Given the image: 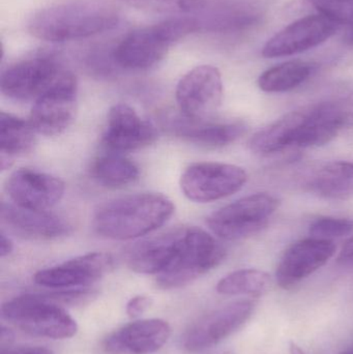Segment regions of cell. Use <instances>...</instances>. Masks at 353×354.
<instances>
[{
  "label": "cell",
  "instance_id": "cell-35",
  "mask_svg": "<svg viewBox=\"0 0 353 354\" xmlns=\"http://www.w3.org/2000/svg\"><path fill=\"white\" fill-rule=\"evenodd\" d=\"M12 340H14V335H12V330L2 326L1 335H0V345H1V351L10 348Z\"/></svg>",
  "mask_w": 353,
  "mask_h": 354
},
{
  "label": "cell",
  "instance_id": "cell-32",
  "mask_svg": "<svg viewBox=\"0 0 353 354\" xmlns=\"http://www.w3.org/2000/svg\"><path fill=\"white\" fill-rule=\"evenodd\" d=\"M1 354H54L51 349L43 346H23L17 348H6Z\"/></svg>",
  "mask_w": 353,
  "mask_h": 354
},
{
  "label": "cell",
  "instance_id": "cell-10",
  "mask_svg": "<svg viewBox=\"0 0 353 354\" xmlns=\"http://www.w3.org/2000/svg\"><path fill=\"white\" fill-rule=\"evenodd\" d=\"M77 97L76 77L66 71L51 88L35 100L29 118L35 132L45 136L64 133L76 118Z\"/></svg>",
  "mask_w": 353,
  "mask_h": 354
},
{
  "label": "cell",
  "instance_id": "cell-11",
  "mask_svg": "<svg viewBox=\"0 0 353 354\" xmlns=\"http://www.w3.org/2000/svg\"><path fill=\"white\" fill-rule=\"evenodd\" d=\"M254 307L253 301H238L209 312L182 335V348L197 353L220 344L248 322Z\"/></svg>",
  "mask_w": 353,
  "mask_h": 354
},
{
  "label": "cell",
  "instance_id": "cell-14",
  "mask_svg": "<svg viewBox=\"0 0 353 354\" xmlns=\"http://www.w3.org/2000/svg\"><path fill=\"white\" fill-rule=\"evenodd\" d=\"M336 250L333 241L313 237L292 243L278 263L276 270L278 285L283 289L294 288L325 266L335 255Z\"/></svg>",
  "mask_w": 353,
  "mask_h": 354
},
{
  "label": "cell",
  "instance_id": "cell-2",
  "mask_svg": "<svg viewBox=\"0 0 353 354\" xmlns=\"http://www.w3.org/2000/svg\"><path fill=\"white\" fill-rule=\"evenodd\" d=\"M117 23V14L108 6L95 2H70L35 12L28 22V30L41 41L64 43L111 30Z\"/></svg>",
  "mask_w": 353,
  "mask_h": 354
},
{
  "label": "cell",
  "instance_id": "cell-29",
  "mask_svg": "<svg viewBox=\"0 0 353 354\" xmlns=\"http://www.w3.org/2000/svg\"><path fill=\"white\" fill-rule=\"evenodd\" d=\"M309 232L313 239L325 241L341 239L353 232V221L346 218L321 216L310 225Z\"/></svg>",
  "mask_w": 353,
  "mask_h": 354
},
{
  "label": "cell",
  "instance_id": "cell-16",
  "mask_svg": "<svg viewBox=\"0 0 353 354\" xmlns=\"http://www.w3.org/2000/svg\"><path fill=\"white\" fill-rule=\"evenodd\" d=\"M64 189L66 185L58 177L28 168L12 172L6 183L15 205L32 210H49L64 197Z\"/></svg>",
  "mask_w": 353,
  "mask_h": 354
},
{
  "label": "cell",
  "instance_id": "cell-20",
  "mask_svg": "<svg viewBox=\"0 0 353 354\" xmlns=\"http://www.w3.org/2000/svg\"><path fill=\"white\" fill-rule=\"evenodd\" d=\"M1 218L6 226L25 239L49 241L72 232V225L48 210H32L15 204H1Z\"/></svg>",
  "mask_w": 353,
  "mask_h": 354
},
{
  "label": "cell",
  "instance_id": "cell-28",
  "mask_svg": "<svg viewBox=\"0 0 353 354\" xmlns=\"http://www.w3.org/2000/svg\"><path fill=\"white\" fill-rule=\"evenodd\" d=\"M313 6L316 8L319 14L337 23L338 25H345L346 43L353 46V0H309Z\"/></svg>",
  "mask_w": 353,
  "mask_h": 354
},
{
  "label": "cell",
  "instance_id": "cell-9",
  "mask_svg": "<svg viewBox=\"0 0 353 354\" xmlns=\"http://www.w3.org/2000/svg\"><path fill=\"white\" fill-rule=\"evenodd\" d=\"M223 80L217 68L199 66L187 73L176 87L175 97L184 118L195 122L209 120L221 106Z\"/></svg>",
  "mask_w": 353,
  "mask_h": 354
},
{
  "label": "cell",
  "instance_id": "cell-27",
  "mask_svg": "<svg viewBox=\"0 0 353 354\" xmlns=\"http://www.w3.org/2000/svg\"><path fill=\"white\" fill-rule=\"evenodd\" d=\"M271 277L255 268L236 270L222 278L216 290L222 295H250L260 297L269 290Z\"/></svg>",
  "mask_w": 353,
  "mask_h": 354
},
{
  "label": "cell",
  "instance_id": "cell-22",
  "mask_svg": "<svg viewBox=\"0 0 353 354\" xmlns=\"http://www.w3.org/2000/svg\"><path fill=\"white\" fill-rule=\"evenodd\" d=\"M37 134L30 122L6 112L0 113V166L12 167L15 159L32 151Z\"/></svg>",
  "mask_w": 353,
  "mask_h": 354
},
{
  "label": "cell",
  "instance_id": "cell-38",
  "mask_svg": "<svg viewBox=\"0 0 353 354\" xmlns=\"http://www.w3.org/2000/svg\"><path fill=\"white\" fill-rule=\"evenodd\" d=\"M221 354H234V353H221Z\"/></svg>",
  "mask_w": 353,
  "mask_h": 354
},
{
  "label": "cell",
  "instance_id": "cell-23",
  "mask_svg": "<svg viewBox=\"0 0 353 354\" xmlns=\"http://www.w3.org/2000/svg\"><path fill=\"white\" fill-rule=\"evenodd\" d=\"M307 187L325 199H352L353 162L335 161L325 164L309 177Z\"/></svg>",
  "mask_w": 353,
  "mask_h": 354
},
{
  "label": "cell",
  "instance_id": "cell-37",
  "mask_svg": "<svg viewBox=\"0 0 353 354\" xmlns=\"http://www.w3.org/2000/svg\"><path fill=\"white\" fill-rule=\"evenodd\" d=\"M341 354H353V346L350 347V348L348 349V351H344V353Z\"/></svg>",
  "mask_w": 353,
  "mask_h": 354
},
{
  "label": "cell",
  "instance_id": "cell-25",
  "mask_svg": "<svg viewBox=\"0 0 353 354\" xmlns=\"http://www.w3.org/2000/svg\"><path fill=\"white\" fill-rule=\"evenodd\" d=\"M314 70V64L310 62L290 60L263 72L258 78V86L265 93H287L308 80Z\"/></svg>",
  "mask_w": 353,
  "mask_h": 354
},
{
  "label": "cell",
  "instance_id": "cell-6",
  "mask_svg": "<svg viewBox=\"0 0 353 354\" xmlns=\"http://www.w3.org/2000/svg\"><path fill=\"white\" fill-rule=\"evenodd\" d=\"M279 206V199L271 194H253L211 214L207 226L225 241L246 239L267 226Z\"/></svg>",
  "mask_w": 353,
  "mask_h": 354
},
{
  "label": "cell",
  "instance_id": "cell-13",
  "mask_svg": "<svg viewBox=\"0 0 353 354\" xmlns=\"http://www.w3.org/2000/svg\"><path fill=\"white\" fill-rule=\"evenodd\" d=\"M113 263L110 254L95 252L39 270L33 280L39 286L57 290L84 288L103 278L113 268Z\"/></svg>",
  "mask_w": 353,
  "mask_h": 354
},
{
  "label": "cell",
  "instance_id": "cell-19",
  "mask_svg": "<svg viewBox=\"0 0 353 354\" xmlns=\"http://www.w3.org/2000/svg\"><path fill=\"white\" fill-rule=\"evenodd\" d=\"M184 227L141 239L126 249V264L137 274H160L173 259Z\"/></svg>",
  "mask_w": 353,
  "mask_h": 354
},
{
  "label": "cell",
  "instance_id": "cell-24",
  "mask_svg": "<svg viewBox=\"0 0 353 354\" xmlns=\"http://www.w3.org/2000/svg\"><path fill=\"white\" fill-rule=\"evenodd\" d=\"M303 115V109L289 112L257 132L249 142L251 151L259 155L267 156L294 147L296 133L302 122Z\"/></svg>",
  "mask_w": 353,
  "mask_h": 354
},
{
  "label": "cell",
  "instance_id": "cell-5",
  "mask_svg": "<svg viewBox=\"0 0 353 354\" xmlns=\"http://www.w3.org/2000/svg\"><path fill=\"white\" fill-rule=\"evenodd\" d=\"M1 315L26 334L64 340L78 332L76 320L53 297L25 295L2 305Z\"/></svg>",
  "mask_w": 353,
  "mask_h": 354
},
{
  "label": "cell",
  "instance_id": "cell-30",
  "mask_svg": "<svg viewBox=\"0 0 353 354\" xmlns=\"http://www.w3.org/2000/svg\"><path fill=\"white\" fill-rule=\"evenodd\" d=\"M141 10L160 12H184L202 4L203 0H118Z\"/></svg>",
  "mask_w": 353,
  "mask_h": 354
},
{
  "label": "cell",
  "instance_id": "cell-34",
  "mask_svg": "<svg viewBox=\"0 0 353 354\" xmlns=\"http://www.w3.org/2000/svg\"><path fill=\"white\" fill-rule=\"evenodd\" d=\"M12 250H14V243H12V239L6 233L1 232V236H0V256L2 258L6 257L12 253Z\"/></svg>",
  "mask_w": 353,
  "mask_h": 354
},
{
  "label": "cell",
  "instance_id": "cell-18",
  "mask_svg": "<svg viewBox=\"0 0 353 354\" xmlns=\"http://www.w3.org/2000/svg\"><path fill=\"white\" fill-rule=\"evenodd\" d=\"M352 110L335 102H323L304 108L294 147H318L332 142L352 120Z\"/></svg>",
  "mask_w": 353,
  "mask_h": 354
},
{
  "label": "cell",
  "instance_id": "cell-3",
  "mask_svg": "<svg viewBox=\"0 0 353 354\" xmlns=\"http://www.w3.org/2000/svg\"><path fill=\"white\" fill-rule=\"evenodd\" d=\"M200 29L196 18L178 17L132 31L112 52V60L124 70L145 71L165 58L174 44Z\"/></svg>",
  "mask_w": 353,
  "mask_h": 354
},
{
  "label": "cell",
  "instance_id": "cell-36",
  "mask_svg": "<svg viewBox=\"0 0 353 354\" xmlns=\"http://www.w3.org/2000/svg\"><path fill=\"white\" fill-rule=\"evenodd\" d=\"M289 354H305V351L296 343L290 342Z\"/></svg>",
  "mask_w": 353,
  "mask_h": 354
},
{
  "label": "cell",
  "instance_id": "cell-31",
  "mask_svg": "<svg viewBox=\"0 0 353 354\" xmlns=\"http://www.w3.org/2000/svg\"><path fill=\"white\" fill-rule=\"evenodd\" d=\"M153 305V299L147 295H136L126 304V314L131 318H139Z\"/></svg>",
  "mask_w": 353,
  "mask_h": 354
},
{
  "label": "cell",
  "instance_id": "cell-21",
  "mask_svg": "<svg viewBox=\"0 0 353 354\" xmlns=\"http://www.w3.org/2000/svg\"><path fill=\"white\" fill-rule=\"evenodd\" d=\"M170 127L176 137L207 149L227 147L242 138L247 132L246 124L242 122H195L184 116L173 120Z\"/></svg>",
  "mask_w": 353,
  "mask_h": 354
},
{
  "label": "cell",
  "instance_id": "cell-12",
  "mask_svg": "<svg viewBox=\"0 0 353 354\" xmlns=\"http://www.w3.org/2000/svg\"><path fill=\"white\" fill-rule=\"evenodd\" d=\"M340 25L321 14L309 15L276 33L263 48L265 58L286 57L304 53L325 43Z\"/></svg>",
  "mask_w": 353,
  "mask_h": 354
},
{
  "label": "cell",
  "instance_id": "cell-4",
  "mask_svg": "<svg viewBox=\"0 0 353 354\" xmlns=\"http://www.w3.org/2000/svg\"><path fill=\"white\" fill-rule=\"evenodd\" d=\"M225 256V248L213 235L198 227H184L173 259L158 274V286L166 290L187 286L217 268Z\"/></svg>",
  "mask_w": 353,
  "mask_h": 354
},
{
  "label": "cell",
  "instance_id": "cell-17",
  "mask_svg": "<svg viewBox=\"0 0 353 354\" xmlns=\"http://www.w3.org/2000/svg\"><path fill=\"white\" fill-rule=\"evenodd\" d=\"M171 326L159 318L136 320L108 335L103 341L107 354H153L163 348Z\"/></svg>",
  "mask_w": 353,
  "mask_h": 354
},
{
  "label": "cell",
  "instance_id": "cell-26",
  "mask_svg": "<svg viewBox=\"0 0 353 354\" xmlns=\"http://www.w3.org/2000/svg\"><path fill=\"white\" fill-rule=\"evenodd\" d=\"M139 176L138 166L120 153H110L102 156L93 166V176L95 180L104 187L113 189L134 183Z\"/></svg>",
  "mask_w": 353,
  "mask_h": 354
},
{
  "label": "cell",
  "instance_id": "cell-7",
  "mask_svg": "<svg viewBox=\"0 0 353 354\" xmlns=\"http://www.w3.org/2000/svg\"><path fill=\"white\" fill-rule=\"evenodd\" d=\"M248 174L231 164L203 162L189 166L182 177L180 187L191 201L209 203L229 197L244 187Z\"/></svg>",
  "mask_w": 353,
  "mask_h": 354
},
{
  "label": "cell",
  "instance_id": "cell-15",
  "mask_svg": "<svg viewBox=\"0 0 353 354\" xmlns=\"http://www.w3.org/2000/svg\"><path fill=\"white\" fill-rule=\"evenodd\" d=\"M158 139L155 127L142 120L131 106L116 104L108 114L103 145L110 153L138 151L153 145Z\"/></svg>",
  "mask_w": 353,
  "mask_h": 354
},
{
  "label": "cell",
  "instance_id": "cell-8",
  "mask_svg": "<svg viewBox=\"0 0 353 354\" xmlns=\"http://www.w3.org/2000/svg\"><path fill=\"white\" fill-rule=\"evenodd\" d=\"M66 70L54 56L37 54L19 60L1 75V91L18 102L37 100L51 88Z\"/></svg>",
  "mask_w": 353,
  "mask_h": 354
},
{
  "label": "cell",
  "instance_id": "cell-1",
  "mask_svg": "<svg viewBox=\"0 0 353 354\" xmlns=\"http://www.w3.org/2000/svg\"><path fill=\"white\" fill-rule=\"evenodd\" d=\"M173 212L174 204L163 194H134L103 204L93 216V228L106 239L131 241L161 228Z\"/></svg>",
  "mask_w": 353,
  "mask_h": 354
},
{
  "label": "cell",
  "instance_id": "cell-33",
  "mask_svg": "<svg viewBox=\"0 0 353 354\" xmlns=\"http://www.w3.org/2000/svg\"><path fill=\"white\" fill-rule=\"evenodd\" d=\"M338 261L346 266H353V237L345 243L341 253H340Z\"/></svg>",
  "mask_w": 353,
  "mask_h": 354
}]
</instances>
